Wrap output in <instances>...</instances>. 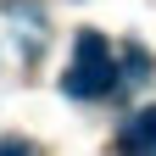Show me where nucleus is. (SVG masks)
<instances>
[{
  "label": "nucleus",
  "mask_w": 156,
  "mask_h": 156,
  "mask_svg": "<svg viewBox=\"0 0 156 156\" xmlns=\"http://www.w3.org/2000/svg\"><path fill=\"white\" fill-rule=\"evenodd\" d=\"M112 84H117V56L106 45V34L84 28V34L73 39V62L62 73V89L73 95V101H95V95H106Z\"/></svg>",
  "instance_id": "nucleus-1"
},
{
  "label": "nucleus",
  "mask_w": 156,
  "mask_h": 156,
  "mask_svg": "<svg viewBox=\"0 0 156 156\" xmlns=\"http://www.w3.org/2000/svg\"><path fill=\"white\" fill-rule=\"evenodd\" d=\"M117 151L123 156H156V106H140L117 128Z\"/></svg>",
  "instance_id": "nucleus-2"
},
{
  "label": "nucleus",
  "mask_w": 156,
  "mask_h": 156,
  "mask_svg": "<svg viewBox=\"0 0 156 156\" xmlns=\"http://www.w3.org/2000/svg\"><path fill=\"white\" fill-rule=\"evenodd\" d=\"M0 156H28V145L23 140H0Z\"/></svg>",
  "instance_id": "nucleus-3"
}]
</instances>
